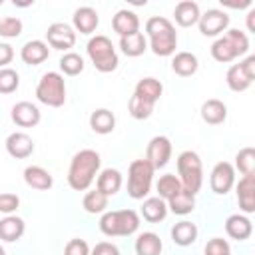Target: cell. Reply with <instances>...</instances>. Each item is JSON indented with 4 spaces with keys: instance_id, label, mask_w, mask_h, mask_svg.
Segmentation results:
<instances>
[{
    "instance_id": "obj_1",
    "label": "cell",
    "mask_w": 255,
    "mask_h": 255,
    "mask_svg": "<svg viewBox=\"0 0 255 255\" xmlns=\"http://www.w3.org/2000/svg\"><path fill=\"white\" fill-rule=\"evenodd\" d=\"M100 153L94 151V149H82L78 151L74 157H72V163H70V169H68V183L72 189L76 191H86L98 169H100Z\"/></svg>"
},
{
    "instance_id": "obj_2",
    "label": "cell",
    "mask_w": 255,
    "mask_h": 255,
    "mask_svg": "<svg viewBox=\"0 0 255 255\" xmlns=\"http://www.w3.org/2000/svg\"><path fill=\"white\" fill-rule=\"evenodd\" d=\"M145 32L149 36L151 52L155 56H171L177 46V34L173 24L163 16H153L145 22Z\"/></svg>"
},
{
    "instance_id": "obj_3",
    "label": "cell",
    "mask_w": 255,
    "mask_h": 255,
    "mask_svg": "<svg viewBox=\"0 0 255 255\" xmlns=\"http://www.w3.org/2000/svg\"><path fill=\"white\" fill-rule=\"evenodd\" d=\"M139 227V215L133 209H118L108 211L100 219V229L108 237H124L135 233Z\"/></svg>"
},
{
    "instance_id": "obj_4",
    "label": "cell",
    "mask_w": 255,
    "mask_h": 255,
    "mask_svg": "<svg viewBox=\"0 0 255 255\" xmlns=\"http://www.w3.org/2000/svg\"><path fill=\"white\" fill-rule=\"evenodd\" d=\"M249 50V40L245 36V32H239V30H227V34L219 40L213 42L211 46V56L217 60V62H231L243 54H247Z\"/></svg>"
},
{
    "instance_id": "obj_5",
    "label": "cell",
    "mask_w": 255,
    "mask_h": 255,
    "mask_svg": "<svg viewBox=\"0 0 255 255\" xmlns=\"http://www.w3.org/2000/svg\"><path fill=\"white\" fill-rule=\"evenodd\" d=\"M177 173L181 187L195 195L203 183V167L199 155L195 151H181L177 157Z\"/></svg>"
},
{
    "instance_id": "obj_6",
    "label": "cell",
    "mask_w": 255,
    "mask_h": 255,
    "mask_svg": "<svg viewBox=\"0 0 255 255\" xmlns=\"http://www.w3.org/2000/svg\"><path fill=\"white\" fill-rule=\"evenodd\" d=\"M86 50H88V56H90V60L98 72L108 74V72H114L118 68V54H116V48L108 36L92 38L88 42Z\"/></svg>"
},
{
    "instance_id": "obj_7",
    "label": "cell",
    "mask_w": 255,
    "mask_h": 255,
    "mask_svg": "<svg viewBox=\"0 0 255 255\" xmlns=\"http://www.w3.org/2000/svg\"><path fill=\"white\" fill-rule=\"evenodd\" d=\"M153 167L147 159H133L128 169V195L131 199H143L149 193Z\"/></svg>"
},
{
    "instance_id": "obj_8",
    "label": "cell",
    "mask_w": 255,
    "mask_h": 255,
    "mask_svg": "<svg viewBox=\"0 0 255 255\" xmlns=\"http://www.w3.org/2000/svg\"><path fill=\"white\" fill-rule=\"evenodd\" d=\"M36 98L50 106V108H60L66 102V84H64V76L58 72H48L40 78L38 86H36Z\"/></svg>"
},
{
    "instance_id": "obj_9",
    "label": "cell",
    "mask_w": 255,
    "mask_h": 255,
    "mask_svg": "<svg viewBox=\"0 0 255 255\" xmlns=\"http://www.w3.org/2000/svg\"><path fill=\"white\" fill-rule=\"evenodd\" d=\"M253 78H255V56H247L243 62L233 64L227 70L225 82H227L229 90H233V92H245L253 84Z\"/></svg>"
},
{
    "instance_id": "obj_10",
    "label": "cell",
    "mask_w": 255,
    "mask_h": 255,
    "mask_svg": "<svg viewBox=\"0 0 255 255\" xmlns=\"http://www.w3.org/2000/svg\"><path fill=\"white\" fill-rule=\"evenodd\" d=\"M235 183V169L231 163L227 161H219L215 163V167L211 169L209 175V185L217 195H225Z\"/></svg>"
},
{
    "instance_id": "obj_11",
    "label": "cell",
    "mask_w": 255,
    "mask_h": 255,
    "mask_svg": "<svg viewBox=\"0 0 255 255\" xmlns=\"http://www.w3.org/2000/svg\"><path fill=\"white\" fill-rule=\"evenodd\" d=\"M171 157V141L165 137V135H155L149 139L147 143V153H145V159L151 163L153 169H159L163 167Z\"/></svg>"
},
{
    "instance_id": "obj_12",
    "label": "cell",
    "mask_w": 255,
    "mask_h": 255,
    "mask_svg": "<svg viewBox=\"0 0 255 255\" xmlns=\"http://www.w3.org/2000/svg\"><path fill=\"white\" fill-rule=\"evenodd\" d=\"M46 40L56 50H70L76 44V32L72 30V26H68L64 22H56V24L48 26Z\"/></svg>"
},
{
    "instance_id": "obj_13",
    "label": "cell",
    "mask_w": 255,
    "mask_h": 255,
    "mask_svg": "<svg viewBox=\"0 0 255 255\" xmlns=\"http://www.w3.org/2000/svg\"><path fill=\"white\" fill-rule=\"evenodd\" d=\"M199 32L203 36H217L229 26V16L223 10H207L199 16Z\"/></svg>"
},
{
    "instance_id": "obj_14",
    "label": "cell",
    "mask_w": 255,
    "mask_h": 255,
    "mask_svg": "<svg viewBox=\"0 0 255 255\" xmlns=\"http://www.w3.org/2000/svg\"><path fill=\"white\" fill-rule=\"evenodd\" d=\"M6 151L16 159H26L34 151V141L24 131H14L6 137Z\"/></svg>"
},
{
    "instance_id": "obj_15",
    "label": "cell",
    "mask_w": 255,
    "mask_h": 255,
    "mask_svg": "<svg viewBox=\"0 0 255 255\" xmlns=\"http://www.w3.org/2000/svg\"><path fill=\"white\" fill-rule=\"evenodd\" d=\"M12 122L20 128H34L38 122H40V110L30 104V102H18L14 108H12Z\"/></svg>"
},
{
    "instance_id": "obj_16",
    "label": "cell",
    "mask_w": 255,
    "mask_h": 255,
    "mask_svg": "<svg viewBox=\"0 0 255 255\" xmlns=\"http://www.w3.org/2000/svg\"><path fill=\"white\" fill-rule=\"evenodd\" d=\"M112 28L120 34V38L131 36V34L139 32V18L131 10H118L116 16L112 18Z\"/></svg>"
},
{
    "instance_id": "obj_17",
    "label": "cell",
    "mask_w": 255,
    "mask_h": 255,
    "mask_svg": "<svg viewBox=\"0 0 255 255\" xmlns=\"http://www.w3.org/2000/svg\"><path fill=\"white\" fill-rule=\"evenodd\" d=\"M237 201L245 213L255 211V175H243L237 183Z\"/></svg>"
},
{
    "instance_id": "obj_18",
    "label": "cell",
    "mask_w": 255,
    "mask_h": 255,
    "mask_svg": "<svg viewBox=\"0 0 255 255\" xmlns=\"http://www.w3.org/2000/svg\"><path fill=\"white\" fill-rule=\"evenodd\" d=\"M20 58L28 66H38L44 60H48V44L42 42V40H30V42H26L22 46Z\"/></svg>"
},
{
    "instance_id": "obj_19",
    "label": "cell",
    "mask_w": 255,
    "mask_h": 255,
    "mask_svg": "<svg viewBox=\"0 0 255 255\" xmlns=\"http://www.w3.org/2000/svg\"><path fill=\"white\" fill-rule=\"evenodd\" d=\"M72 22H74V28H76L80 34H92V32L98 28L100 18H98V12H96L94 8L82 6V8H78V10L74 12Z\"/></svg>"
},
{
    "instance_id": "obj_20",
    "label": "cell",
    "mask_w": 255,
    "mask_h": 255,
    "mask_svg": "<svg viewBox=\"0 0 255 255\" xmlns=\"http://www.w3.org/2000/svg\"><path fill=\"white\" fill-rule=\"evenodd\" d=\"M24 181L34 187V189H40V191H46L54 185V177L48 169L40 167V165H28L24 169Z\"/></svg>"
},
{
    "instance_id": "obj_21",
    "label": "cell",
    "mask_w": 255,
    "mask_h": 255,
    "mask_svg": "<svg viewBox=\"0 0 255 255\" xmlns=\"http://www.w3.org/2000/svg\"><path fill=\"white\" fill-rule=\"evenodd\" d=\"M225 231L231 239H237V241H243L247 239L251 233H253V225H251V219H247L245 215H229L227 221H225Z\"/></svg>"
},
{
    "instance_id": "obj_22",
    "label": "cell",
    "mask_w": 255,
    "mask_h": 255,
    "mask_svg": "<svg viewBox=\"0 0 255 255\" xmlns=\"http://www.w3.org/2000/svg\"><path fill=\"white\" fill-rule=\"evenodd\" d=\"M173 16H175V22H177L181 28H189V26H193V24L199 22V16H201V14H199V6H197L195 2L183 0V2H179V4L175 6Z\"/></svg>"
},
{
    "instance_id": "obj_23",
    "label": "cell",
    "mask_w": 255,
    "mask_h": 255,
    "mask_svg": "<svg viewBox=\"0 0 255 255\" xmlns=\"http://www.w3.org/2000/svg\"><path fill=\"white\" fill-rule=\"evenodd\" d=\"M120 187H122V173L118 171V169H112V167H108V169H104L100 175H98V183H96V189L100 191V193H104V195H116L118 191H120Z\"/></svg>"
},
{
    "instance_id": "obj_24",
    "label": "cell",
    "mask_w": 255,
    "mask_h": 255,
    "mask_svg": "<svg viewBox=\"0 0 255 255\" xmlns=\"http://www.w3.org/2000/svg\"><path fill=\"white\" fill-rule=\"evenodd\" d=\"M26 231V225H24V219L16 217V215H6L2 221H0V239L2 241H18Z\"/></svg>"
},
{
    "instance_id": "obj_25",
    "label": "cell",
    "mask_w": 255,
    "mask_h": 255,
    "mask_svg": "<svg viewBox=\"0 0 255 255\" xmlns=\"http://www.w3.org/2000/svg\"><path fill=\"white\" fill-rule=\"evenodd\" d=\"M201 118H203V122H207L211 126H217V124L225 122V118H227V106L221 100L211 98V100L203 102V106H201Z\"/></svg>"
},
{
    "instance_id": "obj_26",
    "label": "cell",
    "mask_w": 255,
    "mask_h": 255,
    "mask_svg": "<svg viewBox=\"0 0 255 255\" xmlns=\"http://www.w3.org/2000/svg\"><path fill=\"white\" fill-rule=\"evenodd\" d=\"M161 92H163V86H161V82H157L155 78H143V80H139L137 84H135V96H139L141 100H145V102H149V104H153L155 106V102L161 98Z\"/></svg>"
},
{
    "instance_id": "obj_27",
    "label": "cell",
    "mask_w": 255,
    "mask_h": 255,
    "mask_svg": "<svg viewBox=\"0 0 255 255\" xmlns=\"http://www.w3.org/2000/svg\"><path fill=\"white\" fill-rule=\"evenodd\" d=\"M90 128H92L96 133H102V135L112 133L114 128H116V116H114L110 110L100 108V110H96V112L90 116Z\"/></svg>"
},
{
    "instance_id": "obj_28",
    "label": "cell",
    "mask_w": 255,
    "mask_h": 255,
    "mask_svg": "<svg viewBox=\"0 0 255 255\" xmlns=\"http://www.w3.org/2000/svg\"><path fill=\"white\" fill-rule=\"evenodd\" d=\"M141 215L149 223H159L167 215V203L159 197H147L141 205Z\"/></svg>"
},
{
    "instance_id": "obj_29",
    "label": "cell",
    "mask_w": 255,
    "mask_h": 255,
    "mask_svg": "<svg viewBox=\"0 0 255 255\" xmlns=\"http://www.w3.org/2000/svg\"><path fill=\"white\" fill-rule=\"evenodd\" d=\"M197 58L191 54V52H179L173 56L171 60V70L181 76V78H187V76H193L197 72Z\"/></svg>"
},
{
    "instance_id": "obj_30",
    "label": "cell",
    "mask_w": 255,
    "mask_h": 255,
    "mask_svg": "<svg viewBox=\"0 0 255 255\" xmlns=\"http://www.w3.org/2000/svg\"><path fill=\"white\" fill-rule=\"evenodd\" d=\"M120 48H122V52H124L126 56L137 58V56H141V54L147 50V40H145V36H143L141 32H135V34H131V36L120 38Z\"/></svg>"
},
{
    "instance_id": "obj_31",
    "label": "cell",
    "mask_w": 255,
    "mask_h": 255,
    "mask_svg": "<svg viewBox=\"0 0 255 255\" xmlns=\"http://www.w3.org/2000/svg\"><path fill=\"white\" fill-rule=\"evenodd\" d=\"M193 207H195V195H191L183 187L167 201V209H171V213L175 215H187L193 211Z\"/></svg>"
},
{
    "instance_id": "obj_32",
    "label": "cell",
    "mask_w": 255,
    "mask_h": 255,
    "mask_svg": "<svg viewBox=\"0 0 255 255\" xmlns=\"http://www.w3.org/2000/svg\"><path fill=\"white\" fill-rule=\"evenodd\" d=\"M171 239H173V243H177L181 247L191 245L197 239V227H195V223H191V221H179V223H175L171 227Z\"/></svg>"
},
{
    "instance_id": "obj_33",
    "label": "cell",
    "mask_w": 255,
    "mask_h": 255,
    "mask_svg": "<svg viewBox=\"0 0 255 255\" xmlns=\"http://www.w3.org/2000/svg\"><path fill=\"white\" fill-rule=\"evenodd\" d=\"M161 239L159 235L145 231L135 239V253L137 255H159L161 253Z\"/></svg>"
},
{
    "instance_id": "obj_34",
    "label": "cell",
    "mask_w": 255,
    "mask_h": 255,
    "mask_svg": "<svg viewBox=\"0 0 255 255\" xmlns=\"http://www.w3.org/2000/svg\"><path fill=\"white\" fill-rule=\"evenodd\" d=\"M157 197L159 199H163V201H169L179 189H181V181H179V177H175L173 173H165V175H161L159 179H157Z\"/></svg>"
},
{
    "instance_id": "obj_35",
    "label": "cell",
    "mask_w": 255,
    "mask_h": 255,
    "mask_svg": "<svg viewBox=\"0 0 255 255\" xmlns=\"http://www.w3.org/2000/svg\"><path fill=\"white\" fill-rule=\"evenodd\" d=\"M60 70L66 74V76H78L82 74L84 70V58L76 52H68L60 58Z\"/></svg>"
},
{
    "instance_id": "obj_36",
    "label": "cell",
    "mask_w": 255,
    "mask_h": 255,
    "mask_svg": "<svg viewBox=\"0 0 255 255\" xmlns=\"http://www.w3.org/2000/svg\"><path fill=\"white\" fill-rule=\"evenodd\" d=\"M82 205H84V209H86L88 213H102V211H106V207H108V195L100 193L98 189L88 191V193L84 195Z\"/></svg>"
},
{
    "instance_id": "obj_37",
    "label": "cell",
    "mask_w": 255,
    "mask_h": 255,
    "mask_svg": "<svg viewBox=\"0 0 255 255\" xmlns=\"http://www.w3.org/2000/svg\"><path fill=\"white\" fill-rule=\"evenodd\" d=\"M235 165L243 175H255V149L253 147H243L235 155Z\"/></svg>"
},
{
    "instance_id": "obj_38",
    "label": "cell",
    "mask_w": 255,
    "mask_h": 255,
    "mask_svg": "<svg viewBox=\"0 0 255 255\" xmlns=\"http://www.w3.org/2000/svg\"><path fill=\"white\" fill-rule=\"evenodd\" d=\"M128 110H129V116H131V118H135V120H145V118L151 116L153 104H149V102H145V100H141L139 96L133 94V96L129 98V102H128Z\"/></svg>"
},
{
    "instance_id": "obj_39",
    "label": "cell",
    "mask_w": 255,
    "mask_h": 255,
    "mask_svg": "<svg viewBox=\"0 0 255 255\" xmlns=\"http://www.w3.org/2000/svg\"><path fill=\"white\" fill-rule=\"evenodd\" d=\"M20 86V76L12 68H2L0 70V94H12Z\"/></svg>"
},
{
    "instance_id": "obj_40",
    "label": "cell",
    "mask_w": 255,
    "mask_h": 255,
    "mask_svg": "<svg viewBox=\"0 0 255 255\" xmlns=\"http://www.w3.org/2000/svg\"><path fill=\"white\" fill-rule=\"evenodd\" d=\"M22 34V22L12 16L0 18V36L2 38H18Z\"/></svg>"
},
{
    "instance_id": "obj_41",
    "label": "cell",
    "mask_w": 255,
    "mask_h": 255,
    "mask_svg": "<svg viewBox=\"0 0 255 255\" xmlns=\"http://www.w3.org/2000/svg\"><path fill=\"white\" fill-rule=\"evenodd\" d=\"M205 255H231L229 253V243L221 237H213L205 245Z\"/></svg>"
},
{
    "instance_id": "obj_42",
    "label": "cell",
    "mask_w": 255,
    "mask_h": 255,
    "mask_svg": "<svg viewBox=\"0 0 255 255\" xmlns=\"http://www.w3.org/2000/svg\"><path fill=\"white\" fill-rule=\"evenodd\" d=\"M20 205V197L16 193H0V213L10 215Z\"/></svg>"
},
{
    "instance_id": "obj_43",
    "label": "cell",
    "mask_w": 255,
    "mask_h": 255,
    "mask_svg": "<svg viewBox=\"0 0 255 255\" xmlns=\"http://www.w3.org/2000/svg\"><path fill=\"white\" fill-rule=\"evenodd\" d=\"M64 255H90V247L84 239H70L66 243Z\"/></svg>"
},
{
    "instance_id": "obj_44",
    "label": "cell",
    "mask_w": 255,
    "mask_h": 255,
    "mask_svg": "<svg viewBox=\"0 0 255 255\" xmlns=\"http://www.w3.org/2000/svg\"><path fill=\"white\" fill-rule=\"evenodd\" d=\"M92 255H120V249L110 241H100L92 249Z\"/></svg>"
},
{
    "instance_id": "obj_45",
    "label": "cell",
    "mask_w": 255,
    "mask_h": 255,
    "mask_svg": "<svg viewBox=\"0 0 255 255\" xmlns=\"http://www.w3.org/2000/svg\"><path fill=\"white\" fill-rule=\"evenodd\" d=\"M12 58H14V50H12V46L6 44V42H0V70L6 68V66L12 62Z\"/></svg>"
},
{
    "instance_id": "obj_46",
    "label": "cell",
    "mask_w": 255,
    "mask_h": 255,
    "mask_svg": "<svg viewBox=\"0 0 255 255\" xmlns=\"http://www.w3.org/2000/svg\"><path fill=\"white\" fill-rule=\"evenodd\" d=\"M247 30L249 32H255V10H251L247 14Z\"/></svg>"
},
{
    "instance_id": "obj_47",
    "label": "cell",
    "mask_w": 255,
    "mask_h": 255,
    "mask_svg": "<svg viewBox=\"0 0 255 255\" xmlns=\"http://www.w3.org/2000/svg\"><path fill=\"white\" fill-rule=\"evenodd\" d=\"M0 255H6V253H4V249H2V247H0Z\"/></svg>"
},
{
    "instance_id": "obj_48",
    "label": "cell",
    "mask_w": 255,
    "mask_h": 255,
    "mask_svg": "<svg viewBox=\"0 0 255 255\" xmlns=\"http://www.w3.org/2000/svg\"><path fill=\"white\" fill-rule=\"evenodd\" d=\"M0 4H2V0H0Z\"/></svg>"
}]
</instances>
